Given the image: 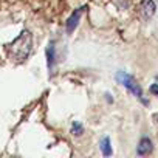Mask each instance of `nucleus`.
<instances>
[{
  "mask_svg": "<svg viewBox=\"0 0 158 158\" xmlns=\"http://www.w3.org/2000/svg\"><path fill=\"white\" fill-rule=\"evenodd\" d=\"M30 48H31V36H30V33H22L11 45L13 57H16L17 60L25 59L30 53Z\"/></svg>",
  "mask_w": 158,
  "mask_h": 158,
  "instance_id": "f257e3e1",
  "label": "nucleus"
},
{
  "mask_svg": "<svg viewBox=\"0 0 158 158\" xmlns=\"http://www.w3.org/2000/svg\"><path fill=\"white\" fill-rule=\"evenodd\" d=\"M119 79H123V82H124V85L129 89V90H132L138 98H143V93H141V89H139V85L136 84V81L132 77V76H129V74H123V73H119V76H118Z\"/></svg>",
  "mask_w": 158,
  "mask_h": 158,
  "instance_id": "f03ea898",
  "label": "nucleus"
},
{
  "mask_svg": "<svg viewBox=\"0 0 158 158\" xmlns=\"http://www.w3.org/2000/svg\"><path fill=\"white\" fill-rule=\"evenodd\" d=\"M152 141L149 139V138H143L141 141H139V144H138V147H136V153L139 155V156H144V155H149L150 152H152Z\"/></svg>",
  "mask_w": 158,
  "mask_h": 158,
  "instance_id": "7ed1b4c3",
  "label": "nucleus"
},
{
  "mask_svg": "<svg viewBox=\"0 0 158 158\" xmlns=\"http://www.w3.org/2000/svg\"><path fill=\"white\" fill-rule=\"evenodd\" d=\"M81 13H82V10H77L74 14H71V17L68 19V23H67V31L68 33H71L74 28H76V25H77V22H79V17H81Z\"/></svg>",
  "mask_w": 158,
  "mask_h": 158,
  "instance_id": "20e7f679",
  "label": "nucleus"
},
{
  "mask_svg": "<svg viewBox=\"0 0 158 158\" xmlns=\"http://www.w3.org/2000/svg\"><path fill=\"white\" fill-rule=\"evenodd\" d=\"M143 13H144L146 17H152V16L155 14V3H153V0H147V2L144 3Z\"/></svg>",
  "mask_w": 158,
  "mask_h": 158,
  "instance_id": "39448f33",
  "label": "nucleus"
},
{
  "mask_svg": "<svg viewBox=\"0 0 158 158\" xmlns=\"http://www.w3.org/2000/svg\"><path fill=\"white\" fill-rule=\"evenodd\" d=\"M101 150H102V153H104L106 156L112 155V147H110V141H109V138H104V139L101 141Z\"/></svg>",
  "mask_w": 158,
  "mask_h": 158,
  "instance_id": "423d86ee",
  "label": "nucleus"
},
{
  "mask_svg": "<svg viewBox=\"0 0 158 158\" xmlns=\"http://www.w3.org/2000/svg\"><path fill=\"white\" fill-rule=\"evenodd\" d=\"M71 132L74 133V135H82V126H79V124H74L73 126V129H71Z\"/></svg>",
  "mask_w": 158,
  "mask_h": 158,
  "instance_id": "0eeeda50",
  "label": "nucleus"
},
{
  "mask_svg": "<svg viewBox=\"0 0 158 158\" xmlns=\"http://www.w3.org/2000/svg\"><path fill=\"white\" fill-rule=\"evenodd\" d=\"M150 92H152L153 95H156V96H158V84H153V85L150 87Z\"/></svg>",
  "mask_w": 158,
  "mask_h": 158,
  "instance_id": "6e6552de",
  "label": "nucleus"
}]
</instances>
